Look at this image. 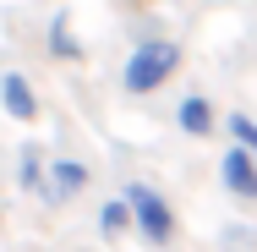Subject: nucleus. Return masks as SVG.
Here are the masks:
<instances>
[{"mask_svg": "<svg viewBox=\"0 0 257 252\" xmlns=\"http://www.w3.org/2000/svg\"><path fill=\"white\" fill-rule=\"evenodd\" d=\"M175 71H181V44L175 39H143L120 66V88L132 99H143V94H159Z\"/></svg>", "mask_w": 257, "mask_h": 252, "instance_id": "1", "label": "nucleus"}, {"mask_svg": "<svg viewBox=\"0 0 257 252\" xmlns=\"http://www.w3.org/2000/svg\"><path fill=\"white\" fill-rule=\"evenodd\" d=\"M120 198H126V208H132V230H137L143 241H154V247L175 241V208H170V198H164L159 187H148V181H132Z\"/></svg>", "mask_w": 257, "mask_h": 252, "instance_id": "2", "label": "nucleus"}, {"mask_svg": "<svg viewBox=\"0 0 257 252\" xmlns=\"http://www.w3.org/2000/svg\"><path fill=\"white\" fill-rule=\"evenodd\" d=\"M88 181H93V170H88L82 159H55V164H44V187H39V198H44V203H71Z\"/></svg>", "mask_w": 257, "mask_h": 252, "instance_id": "3", "label": "nucleus"}, {"mask_svg": "<svg viewBox=\"0 0 257 252\" xmlns=\"http://www.w3.org/2000/svg\"><path fill=\"white\" fill-rule=\"evenodd\" d=\"M219 181H224L241 203H257V159H252L246 148H235V143H230L224 159H219Z\"/></svg>", "mask_w": 257, "mask_h": 252, "instance_id": "4", "label": "nucleus"}, {"mask_svg": "<svg viewBox=\"0 0 257 252\" xmlns=\"http://www.w3.org/2000/svg\"><path fill=\"white\" fill-rule=\"evenodd\" d=\"M0 110H6L11 121H22V126L39 121V94H33V82H28L22 71H6V77H0Z\"/></svg>", "mask_w": 257, "mask_h": 252, "instance_id": "5", "label": "nucleus"}, {"mask_svg": "<svg viewBox=\"0 0 257 252\" xmlns=\"http://www.w3.org/2000/svg\"><path fill=\"white\" fill-rule=\"evenodd\" d=\"M175 126L186 137H208L213 132V104H208V94H186V99L175 104Z\"/></svg>", "mask_w": 257, "mask_h": 252, "instance_id": "6", "label": "nucleus"}, {"mask_svg": "<svg viewBox=\"0 0 257 252\" xmlns=\"http://www.w3.org/2000/svg\"><path fill=\"white\" fill-rule=\"evenodd\" d=\"M44 44H50L55 60H82V44L71 39V11H55V17H50V33H44Z\"/></svg>", "mask_w": 257, "mask_h": 252, "instance_id": "7", "label": "nucleus"}, {"mask_svg": "<svg viewBox=\"0 0 257 252\" xmlns=\"http://www.w3.org/2000/svg\"><path fill=\"white\" fill-rule=\"evenodd\" d=\"M99 230H104V236H126V230H132V208H126V198H109L99 208Z\"/></svg>", "mask_w": 257, "mask_h": 252, "instance_id": "8", "label": "nucleus"}, {"mask_svg": "<svg viewBox=\"0 0 257 252\" xmlns=\"http://www.w3.org/2000/svg\"><path fill=\"white\" fill-rule=\"evenodd\" d=\"M22 187H28V192H39V187H44V153H39V143H28V148H22Z\"/></svg>", "mask_w": 257, "mask_h": 252, "instance_id": "9", "label": "nucleus"}, {"mask_svg": "<svg viewBox=\"0 0 257 252\" xmlns=\"http://www.w3.org/2000/svg\"><path fill=\"white\" fill-rule=\"evenodd\" d=\"M230 137H235V148H246L257 159V121L252 115H230Z\"/></svg>", "mask_w": 257, "mask_h": 252, "instance_id": "10", "label": "nucleus"}]
</instances>
